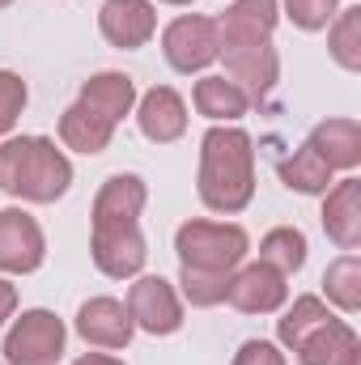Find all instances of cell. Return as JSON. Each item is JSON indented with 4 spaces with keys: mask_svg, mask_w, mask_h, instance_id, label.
Segmentation results:
<instances>
[{
    "mask_svg": "<svg viewBox=\"0 0 361 365\" xmlns=\"http://www.w3.org/2000/svg\"><path fill=\"white\" fill-rule=\"evenodd\" d=\"M285 13H289L293 26H302V30H323V26L340 13V0H285Z\"/></svg>",
    "mask_w": 361,
    "mask_h": 365,
    "instance_id": "cell-27",
    "label": "cell"
},
{
    "mask_svg": "<svg viewBox=\"0 0 361 365\" xmlns=\"http://www.w3.org/2000/svg\"><path fill=\"white\" fill-rule=\"evenodd\" d=\"M332 56L349 73L361 68V9H345L340 21L332 26Z\"/></svg>",
    "mask_w": 361,
    "mask_h": 365,
    "instance_id": "cell-25",
    "label": "cell"
},
{
    "mask_svg": "<svg viewBox=\"0 0 361 365\" xmlns=\"http://www.w3.org/2000/svg\"><path fill=\"white\" fill-rule=\"evenodd\" d=\"M225 302L243 314H272L285 306V276L268 264H247L238 276H230Z\"/></svg>",
    "mask_w": 361,
    "mask_h": 365,
    "instance_id": "cell-11",
    "label": "cell"
},
{
    "mask_svg": "<svg viewBox=\"0 0 361 365\" xmlns=\"http://www.w3.org/2000/svg\"><path fill=\"white\" fill-rule=\"evenodd\" d=\"M136 123H141V132L149 140L171 145V140H179L183 132H187V106H183V98L175 90L153 86L141 98V106H136Z\"/></svg>",
    "mask_w": 361,
    "mask_h": 365,
    "instance_id": "cell-14",
    "label": "cell"
},
{
    "mask_svg": "<svg viewBox=\"0 0 361 365\" xmlns=\"http://www.w3.org/2000/svg\"><path fill=\"white\" fill-rule=\"evenodd\" d=\"M247 93L238 90L230 77H204L195 81V110L208 119H243L247 115Z\"/></svg>",
    "mask_w": 361,
    "mask_h": 365,
    "instance_id": "cell-20",
    "label": "cell"
},
{
    "mask_svg": "<svg viewBox=\"0 0 361 365\" xmlns=\"http://www.w3.org/2000/svg\"><path fill=\"white\" fill-rule=\"evenodd\" d=\"M64 357V323L51 310H26L4 336L9 365H56Z\"/></svg>",
    "mask_w": 361,
    "mask_h": 365,
    "instance_id": "cell-6",
    "label": "cell"
},
{
    "mask_svg": "<svg viewBox=\"0 0 361 365\" xmlns=\"http://www.w3.org/2000/svg\"><path fill=\"white\" fill-rule=\"evenodd\" d=\"M255 195V149L243 128H213L200 140V200L213 212H243Z\"/></svg>",
    "mask_w": 361,
    "mask_h": 365,
    "instance_id": "cell-2",
    "label": "cell"
},
{
    "mask_svg": "<svg viewBox=\"0 0 361 365\" xmlns=\"http://www.w3.org/2000/svg\"><path fill=\"white\" fill-rule=\"evenodd\" d=\"M73 166L47 136H17L0 145V191L30 200V204H51L68 191Z\"/></svg>",
    "mask_w": 361,
    "mask_h": 365,
    "instance_id": "cell-3",
    "label": "cell"
},
{
    "mask_svg": "<svg viewBox=\"0 0 361 365\" xmlns=\"http://www.w3.org/2000/svg\"><path fill=\"white\" fill-rule=\"evenodd\" d=\"M280 182H285L289 191L319 195V191H327V187H332V166H327L310 145H302L293 158H285V162H280Z\"/></svg>",
    "mask_w": 361,
    "mask_h": 365,
    "instance_id": "cell-21",
    "label": "cell"
},
{
    "mask_svg": "<svg viewBox=\"0 0 361 365\" xmlns=\"http://www.w3.org/2000/svg\"><path fill=\"white\" fill-rule=\"evenodd\" d=\"M21 106H26V81L17 73H0V136L17 123Z\"/></svg>",
    "mask_w": 361,
    "mask_h": 365,
    "instance_id": "cell-28",
    "label": "cell"
},
{
    "mask_svg": "<svg viewBox=\"0 0 361 365\" xmlns=\"http://www.w3.org/2000/svg\"><path fill=\"white\" fill-rule=\"evenodd\" d=\"M4 4H13V0H0V9H4Z\"/></svg>",
    "mask_w": 361,
    "mask_h": 365,
    "instance_id": "cell-33",
    "label": "cell"
},
{
    "mask_svg": "<svg viewBox=\"0 0 361 365\" xmlns=\"http://www.w3.org/2000/svg\"><path fill=\"white\" fill-rule=\"evenodd\" d=\"M162 51L175 73H200L217 60V21L213 17H179L162 34Z\"/></svg>",
    "mask_w": 361,
    "mask_h": 365,
    "instance_id": "cell-8",
    "label": "cell"
},
{
    "mask_svg": "<svg viewBox=\"0 0 361 365\" xmlns=\"http://www.w3.org/2000/svg\"><path fill=\"white\" fill-rule=\"evenodd\" d=\"M81 102H86L90 110H98L102 119L119 123V119L132 110V102H136V86H132L128 73H98V77H90V81L81 86Z\"/></svg>",
    "mask_w": 361,
    "mask_h": 365,
    "instance_id": "cell-18",
    "label": "cell"
},
{
    "mask_svg": "<svg viewBox=\"0 0 361 365\" xmlns=\"http://www.w3.org/2000/svg\"><path fill=\"white\" fill-rule=\"evenodd\" d=\"M302 365H349L361 357V344H357V331L340 319H327L319 331H310L298 349H293Z\"/></svg>",
    "mask_w": 361,
    "mask_h": 365,
    "instance_id": "cell-15",
    "label": "cell"
},
{
    "mask_svg": "<svg viewBox=\"0 0 361 365\" xmlns=\"http://www.w3.org/2000/svg\"><path fill=\"white\" fill-rule=\"evenodd\" d=\"M98 26H102V38L111 47H145L158 30V13L149 0H106L102 13H98Z\"/></svg>",
    "mask_w": 361,
    "mask_h": 365,
    "instance_id": "cell-10",
    "label": "cell"
},
{
    "mask_svg": "<svg viewBox=\"0 0 361 365\" xmlns=\"http://www.w3.org/2000/svg\"><path fill=\"white\" fill-rule=\"evenodd\" d=\"M73 365H123V361H115V357H102V353H86V357H77Z\"/></svg>",
    "mask_w": 361,
    "mask_h": 365,
    "instance_id": "cell-31",
    "label": "cell"
},
{
    "mask_svg": "<svg viewBox=\"0 0 361 365\" xmlns=\"http://www.w3.org/2000/svg\"><path fill=\"white\" fill-rule=\"evenodd\" d=\"M327 319H332V314H327V306H323L319 297H298V302L285 310V319H280L276 336H280V344H285V349H298V344H302L310 331H319Z\"/></svg>",
    "mask_w": 361,
    "mask_h": 365,
    "instance_id": "cell-23",
    "label": "cell"
},
{
    "mask_svg": "<svg viewBox=\"0 0 361 365\" xmlns=\"http://www.w3.org/2000/svg\"><path fill=\"white\" fill-rule=\"evenodd\" d=\"M217 56H225V73L238 90L247 93V102H264L276 86L280 60L272 38H230L217 34Z\"/></svg>",
    "mask_w": 361,
    "mask_h": 365,
    "instance_id": "cell-5",
    "label": "cell"
},
{
    "mask_svg": "<svg viewBox=\"0 0 361 365\" xmlns=\"http://www.w3.org/2000/svg\"><path fill=\"white\" fill-rule=\"evenodd\" d=\"M141 208H145V182L136 175H111L93 195V234L90 251L98 272L136 276L145 268V234H141Z\"/></svg>",
    "mask_w": 361,
    "mask_h": 365,
    "instance_id": "cell-1",
    "label": "cell"
},
{
    "mask_svg": "<svg viewBox=\"0 0 361 365\" xmlns=\"http://www.w3.org/2000/svg\"><path fill=\"white\" fill-rule=\"evenodd\" d=\"M115 136V123L102 119L98 110H90L86 102H73L64 115H60V140L77 153H102Z\"/></svg>",
    "mask_w": 361,
    "mask_h": 365,
    "instance_id": "cell-17",
    "label": "cell"
},
{
    "mask_svg": "<svg viewBox=\"0 0 361 365\" xmlns=\"http://www.w3.org/2000/svg\"><path fill=\"white\" fill-rule=\"evenodd\" d=\"M247 230L243 225H217V221H187L175 234L183 268L195 272H234L247 259Z\"/></svg>",
    "mask_w": 361,
    "mask_h": 365,
    "instance_id": "cell-4",
    "label": "cell"
},
{
    "mask_svg": "<svg viewBox=\"0 0 361 365\" xmlns=\"http://www.w3.org/2000/svg\"><path fill=\"white\" fill-rule=\"evenodd\" d=\"M162 4H191V0H162Z\"/></svg>",
    "mask_w": 361,
    "mask_h": 365,
    "instance_id": "cell-32",
    "label": "cell"
},
{
    "mask_svg": "<svg viewBox=\"0 0 361 365\" xmlns=\"http://www.w3.org/2000/svg\"><path fill=\"white\" fill-rule=\"evenodd\" d=\"M349 365H361V357H357V361H349Z\"/></svg>",
    "mask_w": 361,
    "mask_h": 365,
    "instance_id": "cell-34",
    "label": "cell"
},
{
    "mask_svg": "<svg viewBox=\"0 0 361 365\" xmlns=\"http://www.w3.org/2000/svg\"><path fill=\"white\" fill-rule=\"evenodd\" d=\"M13 310H17V289L9 280H0V327H4V319H13Z\"/></svg>",
    "mask_w": 361,
    "mask_h": 365,
    "instance_id": "cell-30",
    "label": "cell"
},
{
    "mask_svg": "<svg viewBox=\"0 0 361 365\" xmlns=\"http://www.w3.org/2000/svg\"><path fill=\"white\" fill-rule=\"evenodd\" d=\"M276 26V0H234L225 17L217 21V34L230 38H272Z\"/></svg>",
    "mask_w": 361,
    "mask_h": 365,
    "instance_id": "cell-19",
    "label": "cell"
},
{
    "mask_svg": "<svg viewBox=\"0 0 361 365\" xmlns=\"http://www.w3.org/2000/svg\"><path fill=\"white\" fill-rule=\"evenodd\" d=\"M323 230L336 247L357 251L361 247V179H345L327 191L323 204Z\"/></svg>",
    "mask_w": 361,
    "mask_h": 365,
    "instance_id": "cell-13",
    "label": "cell"
},
{
    "mask_svg": "<svg viewBox=\"0 0 361 365\" xmlns=\"http://www.w3.org/2000/svg\"><path fill=\"white\" fill-rule=\"evenodd\" d=\"M260 264L276 268L280 276H293L306 264V234L293 230V225H280V230L264 234V242H260Z\"/></svg>",
    "mask_w": 361,
    "mask_h": 365,
    "instance_id": "cell-22",
    "label": "cell"
},
{
    "mask_svg": "<svg viewBox=\"0 0 361 365\" xmlns=\"http://www.w3.org/2000/svg\"><path fill=\"white\" fill-rule=\"evenodd\" d=\"M128 314L141 331L149 336H171L183 327V306H179V293L171 280L162 276H141L132 289H128Z\"/></svg>",
    "mask_w": 361,
    "mask_h": 365,
    "instance_id": "cell-7",
    "label": "cell"
},
{
    "mask_svg": "<svg viewBox=\"0 0 361 365\" xmlns=\"http://www.w3.org/2000/svg\"><path fill=\"white\" fill-rule=\"evenodd\" d=\"M77 331H81L86 344L123 349V344L132 340L136 323H132V314H128L123 302H115V297H90V302L81 306V314H77Z\"/></svg>",
    "mask_w": 361,
    "mask_h": 365,
    "instance_id": "cell-12",
    "label": "cell"
},
{
    "mask_svg": "<svg viewBox=\"0 0 361 365\" xmlns=\"http://www.w3.org/2000/svg\"><path fill=\"white\" fill-rule=\"evenodd\" d=\"M323 289H327V297L340 306V310H361V259L349 251V255H340L336 264H327V272H323Z\"/></svg>",
    "mask_w": 361,
    "mask_h": 365,
    "instance_id": "cell-24",
    "label": "cell"
},
{
    "mask_svg": "<svg viewBox=\"0 0 361 365\" xmlns=\"http://www.w3.org/2000/svg\"><path fill=\"white\" fill-rule=\"evenodd\" d=\"M332 170H353L361 162V128L357 119H327L310 132L306 140Z\"/></svg>",
    "mask_w": 361,
    "mask_h": 365,
    "instance_id": "cell-16",
    "label": "cell"
},
{
    "mask_svg": "<svg viewBox=\"0 0 361 365\" xmlns=\"http://www.w3.org/2000/svg\"><path fill=\"white\" fill-rule=\"evenodd\" d=\"M234 365H285V353L276 344H268V340H247L234 353Z\"/></svg>",
    "mask_w": 361,
    "mask_h": 365,
    "instance_id": "cell-29",
    "label": "cell"
},
{
    "mask_svg": "<svg viewBox=\"0 0 361 365\" xmlns=\"http://www.w3.org/2000/svg\"><path fill=\"white\" fill-rule=\"evenodd\" d=\"M47 255L43 230L30 212L21 208H4L0 212V272H34Z\"/></svg>",
    "mask_w": 361,
    "mask_h": 365,
    "instance_id": "cell-9",
    "label": "cell"
},
{
    "mask_svg": "<svg viewBox=\"0 0 361 365\" xmlns=\"http://www.w3.org/2000/svg\"><path fill=\"white\" fill-rule=\"evenodd\" d=\"M230 276L234 272H195V268H183L179 284L191 306H217L230 293Z\"/></svg>",
    "mask_w": 361,
    "mask_h": 365,
    "instance_id": "cell-26",
    "label": "cell"
}]
</instances>
